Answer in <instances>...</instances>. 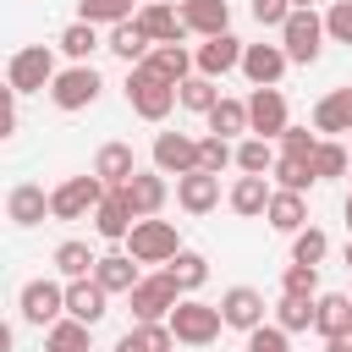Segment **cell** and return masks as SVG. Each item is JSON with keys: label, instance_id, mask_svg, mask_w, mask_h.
I'll use <instances>...</instances> for the list:
<instances>
[{"label": "cell", "instance_id": "cell-50", "mask_svg": "<svg viewBox=\"0 0 352 352\" xmlns=\"http://www.w3.org/2000/svg\"><path fill=\"white\" fill-rule=\"evenodd\" d=\"M292 11H314V0H292Z\"/></svg>", "mask_w": 352, "mask_h": 352}, {"label": "cell", "instance_id": "cell-5", "mask_svg": "<svg viewBox=\"0 0 352 352\" xmlns=\"http://www.w3.org/2000/svg\"><path fill=\"white\" fill-rule=\"evenodd\" d=\"M55 77H60V72H55L50 44H28V50H16L11 66H6V88H11V94H38V88H50Z\"/></svg>", "mask_w": 352, "mask_h": 352}, {"label": "cell", "instance_id": "cell-20", "mask_svg": "<svg viewBox=\"0 0 352 352\" xmlns=\"http://www.w3.org/2000/svg\"><path fill=\"white\" fill-rule=\"evenodd\" d=\"M176 204H182L187 214H209V209L220 204V176H209V170L176 176Z\"/></svg>", "mask_w": 352, "mask_h": 352}, {"label": "cell", "instance_id": "cell-46", "mask_svg": "<svg viewBox=\"0 0 352 352\" xmlns=\"http://www.w3.org/2000/svg\"><path fill=\"white\" fill-rule=\"evenodd\" d=\"M324 33H330L336 44H352V0H336V6L324 11Z\"/></svg>", "mask_w": 352, "mask_h": 352}, {"label": "cell", "instance_id": "cell-48", "mask_svg": "<svg viewBox=\"0 0 352 352\" xmlns=\"http://www.w3.org/2000/svg\"><path fill=\"white\" fill-rule=\"evenodd\" d=\"M292 16V0H253V22L258 28H286Z\"/></svg>", "mask_w": 352, "mask_h": 352}, {"label": "cell", "instance_id": "cell-32", "mask_svg": "<svg viewBox=\"0 0 352 352\" xmlns=\"http://www.w3.org/2000/svg\"><path fill=\"white\" fill-rule=\"evenodd\" d=\"M314 314H319V297H286L280 292V302H275V324L292 336V330H314Z\"/></svg>", "mask_w": 352, "mask_h": 352}, {"label": "cell", "instance_id": "cell-3", "mask_svg": "<svg viewBox=\"0 0 352 352\" xmlns=\"http://www.w3.org/2000/svg\"><path fill=\"white\" fill-rule=\"evenodd\" d=\"M126 104H132L143 121H165L170 104H182V99H176V82H165V77L148 72V66H132V72H126Z\"/></svg>", "mask_w": 352, "mask_h": 352}, {"label": "cell", "instance_id": "cell-2", "mask_svg": "<svg viewBox=\"0 0 352 352\" xmlns=\"http://www.w3.org/2000/svg\"><path fill=\"white\" fill-rule=\"evenodd\" d=\"M170 336L176 341H187V346H209L220 330H226V314H220V302H198V297H182L176 308H170Z\"/></svg>", "mask_w": 352, "mask_h": 352}, {"label": "cell", "instance_id": "cell-9", "mask_svg": "<svg viewBox=\"0 0 352 352\" xmlns=\"http://www.w3.org/2000/svg\"><path fill=\"white\" fill-rule=\"evenodd\" d=\"M16 302H22V319H28V324L50 330V324L66 314V286H55V280H28Z\"/></svg>", "mask_w": 352, "mask_h": 352}, {"label": "cell", "instance_id": "cell-44", "mask_svg": "<svg viewBox=\"0 0 352 352\" xmlns=\"http://www.w3.org/2000/svg\"><path fill=\"white\" fill-rule=\"evenodd\" d=\"M280 292H286V297H319V270H314V264H286Z\"/></svg>", "mask_w": 352, "mask_h": 352}, {"label": "cell", "instance_id": "cell-14", "mask_svg": "<svg viewBox=\"0 0 352 352\" xmlns=\"http://www.w3.org/2000/svg\"><path fill=\"white\" fill-rule=\"evenodd\" d=\"M248 121H253V138H280L292 121H286V99L280 88H253L248 99Z\"/></svg>", "mask_w": 352, "mask_h": 352}, {"label": "cell", "instance_id": "cell-17", "mask_svg": "<svg viewBox=\"0 0 352 352\" xmlns=\"http://www.w3.org/2000/svg\"><path fill=\"white\" fill-rule=\"evenodd\" d=\"M182 22L198 38H220V33H231V6L226 0H182Z\"/></svg>", "mask_w": 352, "mask_h": 352}, {"label": "cell", "instance_id": "cell-27", "mask_svg": "<svg viewBox=\"0 0 352 352\" xmlns=\"http://www.w3.org/2000/svg\"><path fill=\"white\" fill-rule=\"evenodd\" d=\"M314 126L319 132H352V88H336L314 104Z\"/></svg>", "mask_w": 352, "mask_h": 352}, {"label": "cell", "instance_id": "cell-51", "mask_svg": "<svg viewBox=\"0 0 352 352\" xmlns=\"http://www.w3.org/2000/svg\"><path fill=\"white\" fill-rule=\"evenodd\" d=\"M346 231H352V198H346Z\"/></svg>", "mask_w": 352, "mask_h": 352}, {"label": "cell", "instance_id": "cell-38", "mask_svg": "<svg viewBox=\"0 0 352 352\" xmlns=\"http://www.w3.org/2000/svg\"><path fill=\"white\" fill-rule=\"evenodd\" d=\"M94 253H88V242H60L55 248V270L66 275V280H82V275H94Z\"/></svg>", "mask_w": 352, "mask_h": 352}, {"label": "cell", "instance_id": "cell-16", "mask_svg": "<svg viewBox=\"0 0 352 352\" xmlns=\"http://www.w3.org/2000/svg\"><path fill=\"white\" fill-rule=\"evenodd\" d=\"M104 302H110V292H104L94 275H82V280H66V319L99 324V319H104Z\"/></svg>", "mask_w": 352, "mask_h": 352}, {"label": "cell", "instance_id": "cell-45", "mask_svg": "<svg viewBox=\"0 0 352 352\" xmlns=\"http://www.w3.org/2000/svg\"><path fill=\"white\" fill-rule=\"evenodd\" d=\"M280 148H286L292 160H308V165H314V148H319V138H314L308 126H286V132H280Z\"/></svg>", "mask_w": 352, "mask_h": 352}, {"label": "cell", "instance_id": "cell-37", "mask_svg": "<svg viewBox=\"0 0 352 352\" xmlns=\"http://www.w3.org/2000/svg\"><path fill=\"white\" fill-rule=\"evenodd\" d=\"M270 176L280 182V192H308V187L319 182V176H314V165H308V160H292V154H280Z\"/></svg>", "mask_w": 352, "mask_h": 352}, {"label": "cell", "instance_id": "cell-4", "mask_svg": "<svg viewBox=\"0 0 352 352\" xmlns=\"http://www.w3.org/2000/svg\"><path fill=\"white\" fill-rule=\"evenodd\" d=\"M104 198H110V187H104L94 170H88V176H66V182L50 192V214H55V220H82V214H94Z\"/></svg>", "mask_w": 352, "mask_h": 352}, {"label": "cell", "instance_id": "cell-29", "mask_svg": "<svg viewBox=\"0 0 352 352\" xmlns=\"http://www.w3.org/2000/svg\"><path fill=\"white\" fill-rule=\"evenodd\" d=\"M264 220H270L275 231H286V236H297V231L308 226V209H302V192H275V198H270V209H264Z\"/></svg>", "mask_w": 352, "mask_h": 352}, {"label": "cell", "instance_id": "cell-15", "mask_svg": "<svg viewBox=\"0 0 352 352\" xmlns=\"http://www.w3.org/2000/svg\"><path fill=\"white\" fill-rule=\"evenodd\" d=\"M220 314H226V330L253 336V330L264 324V297H258L253 286H231V292L220 297Z\"/></svg>", "mask_w": 352, "mask_h": 352}, {"label": "cell", "instance_id": "cell-21", "mask_svg": "<svg viewBox=\"0 0 352 352\" xmlns=\"http://www.w3.org/2000/svg\"><path fill=\"white\" fill-rule=\"evenodd\" d=\"M104 50H116L126 66H143V60L154 55V38H148L143 22L132 16V22H116V28H110V44H104Z\"/></svg>", "mask_w": 352, "mask_h": 352}, {"label": "cell", "instance_id": "cell-7", "mask_svg": "<svg viewBox=\"0 0 352 352\" xmlns=\"http://www.w3.org/2000/svg\"><path fill=\"white\" fill-rule=\"evenodd\" d=\"M126 253H132L138 264H170V258L182 253V236H176L170 220H138L132 236H126Z\"/></svg>", "mask_w": 352, "mask_h": 352}, {"label": "cell", "instance_id": "cell-42", "mask_svg": "<svg viewBox=\"0 0 352 352\" xmlns=\"http://www.w3.org/2000/svg\"><path fill=\"white\" fill-rule=\"evenodd\" d=\"M226 165H236V148H231L226 138H204V143H198V170H209V176H220Z\"/></svg>", "mask_w": 352, "mask_h": 352}, {"label": "cell", "instance_id": "cell-41", "mask_svg": "<svg viewBox=\"0 0 352 352\" xmlns=\"http://www.w3.org/2000/svg\"><path fill=\"white\" fill-rule=\"evenodd\" d=\"M60 50H66L77 66H88V55L99 50V33H94V22H72V28L60 33Z\"/></svg>", "mask_w": 352, "mask_h": 352}, {"label": "cell", "instance_id": "cell-13", "mask_svg": "<svg viewBox=\"0 0 352 352\" xmlns=\"http://www.w3.org/2000/svg\"><path fill=\"white\" fill-rule=\"evenodd\" d=\"M286 66H292V55H286L280 44H248V50H242V77H248L253 88H275Z\"/></svg>", "mask_w": 352, "mask_h": 352}, {"label": "cell", "instance_id": "cell-30", "mask_svg": "<svg viewBox=\"0 0 352 352\" xmlns=\"http://www.w3.org/2000/svg\"><path fill=\"white\" fill-rule=\"evenodd\" d=\"M176 346V336H170V324H132L110 352H170Z\"/></svg>", "mask_w": 352, "mask_h": 352}, {"label": "cell", "instance_id": "cell-18", "mask_svg": "<svg viewBox=\"0 0 352 352\" xmlns=\"http://www.w3.org/2000/svg\"><path fill=\"white\" fill-rule=\"evenodd\" d=\"M138 22H143V33H148L154 44H182V38H187L182 11H176V6H165V0H148V6L138 11Z\"/></svg>", "mask_w": 352, "mask_h": 352}, {"label": "cell", "instance_id": "cell-11", "mask_svg": "<svg viewBox=\"0 0 352 352\" xmlns=\"http://www.w3.org/2000/svg\"><path fill=\"white\" fill-rule=\"evenodd\" d=\"M154 170H165V176H192V170H198V138H187V132H160V138H154Z\"/></svg>", "mask_w": 352, "mask_h": 352}, {"label": "cell", "instance_id": "cell-36", "mask_svg": "<svg viewBox=\"0 0 352 352\" xmlns=\"http://www.w3.org/2000/svg\"><path fill=\"white\" fill-rule=\"evenodd\" d=\"M236 170H242V176H270V170H275L270 138H242V143H236Z\"/></svg>", "mask_w": 352, "mask_h": 352}, {"label": "cell", "instance_id": "cell-34", "mask_svg": "<svg viewBox=\"0 0 352 352\" xmlns=\"http://www.w3.org/2000/svg\"><path fill=\"white\" fill-rule=\"evenodd\" d=\"M165 275H170V280H176L182 292H198V286L209 280V258H204V253H187V248H182V253H176V258L165 264Z\"/></svg>", "mask_w": 352, "mask_h": 352}, {"label": "cell", "instance_id": "cell-24", "mask_svg": "<svg viewBox=\"0 0 352 352\" xmlns=\"http://www.w3.org/2000/svg\"><path fill=\"white\" fill-rule=\"evenodd\" d=\"M143 66H148V72H160L165 82H176V88H182V82L192 77V66H198V60H192V50H187V44H154V55H148Z\"/></svg>", "mask_w": 352, "mask_h": 352}, {"label": "cell", "instance_id": "cell-12", "mask_svg": "<svg viewBox=\"0 0 352 352\" xmlns=\"http://www.w3.org/2000/svg\"><path fill=\"white\" fill-rule=\"evenodd\" d=\"M116 192L126 198V209H132L138 220H154V214L165 209V192H170V187H165V170H138V176H132L126 187H116Z\"/></svg>", "mask_w": 352, "mask_h": 352}, {"label": "cell", "instance_id": "cell-25", "mask_svg": "<svg viewBox=\"0 0 352 352\" xmlns=\"http://www.w3.org/2000/svg\"><path fill=\"white\" fill-rule=\"evenodd\" d=\"M6 214H11V226H38V220L50 214V198H44V187H38V182H22V187H11V198H6Z\"/></svg>", "mask_w": 352, "mask_h": 352}, {"label": "cell", "instance_id": "cell-55", "mask_svg": "<svg viewBox=\"0 0 352 352\" xmlns=\"http://www.w3.org/2000/svg\"><path fill=\"white\" fill-rule=\"evenodd\" d=\"M346 176H352V170H346Z\"/></svg>", "mask_w": 352, "mask_h": 352}, {"label": "cell", "instance_id": "cell-47", "mask_svg": "<svg viewBox=\"0 0 352 352\" xmlns=\"http://www.w3.org/2000/svg\"><path fill=\"white\" fill-rule=\"evenodd\" d=\"M248 352H292V341H286L280 324H258V330L248 336Z\"/></svg>", "mask_w": 352, "mask_h": 352}, {"label": "cell", "instance_id": "cell-19", "mask_svg": "<svg viewBox=\"0 0 352 352\" xmlns=\"http://www.w3.org/2000/svg\"><path fill=\"white\" fill-rule=\"evenodd\" d=\"M94 176L116 192V187H126L132 176H138V160H132V143H104L99 154H94Z\"/></svg>", "mask_w": 352, "mask_h": 352}, {"label": "cell", "instance_id": "cell-22", "mask_svg": "<svg viewBox=\"0 0 352 352\" xmlns=\"http://www.w3.org/2000/svg\"><path fill=\"white\" fill-rule=\"evenodd\" d=\"M94 280H99V286H104L110 297H116V292L126 297V292H132V286H138L143 275H138V258H132V253H104V258L94 264Z\"/></svg>", "mask_w": 352, "mask_h": 352}, {"label": "cell", "instance_id": "cell-39", "mask_svg": "<svg viewBox=\"0 0 352 352\" xmlns=\"http://www.w3.org/2000/svg\"><path fill=\"white\" fill-rule=\"evenodd\" d=\"M77 22H104V28H116V22H132V0H82L77 6Z\"/></svg>", "mask_w": 352, "mask_h": 352}, {"label": "cell", "instance_id": "cell-26", "mask_svg": "<svg viewBox=\"0 0 352 352\" xmlns=\"http://www.w3.org/2000/svg\"><path fill=\"white\" fill-rule=\"evenodd\" d=\"M132 226H138V214L126 209V198H121V192H110V198L94 209V231H99L104 242H121V236H132Z\"/></svg>", "mask_w": 352, "mask_h": 352}, {"label": "cell", "instance_id": "cell-49", "mask_svg": "<svg viewBox=\"0 0 352 352\" xmlns=\"http://www.w3.org/2000/svg\"><path fill=\"white\" fill-rule=\"evenodd\" d=\"M324 352H352V336H336V341H324Z\"/></svg>", "mask_w": 352, "mask_h": 352}, {"label": "cell", "instance_id": "cell-54", "mask_svg": "<svg viewBox=\"0 0 352 352\" xmlns=\"http://www.w3.org/2000/svg\"><path fill=\"white\" fill-rule=\"evenodd\" d=\"M346 297H352V292H346Z\"/></svg>", "mask_w": 352, "mask_h": 352}, {"label": "cell", "instance_id": "cell-23", "mask_svg": "<svg viewBox=\"0 0 352 352\" xmlns=\"http://www.w3.org/2000/svg\"><path fill=\"white\" fill-rule=\"evenodd\" d=\"M314 330H319L324 341L352 336V297H346V292H324V297H319V314H314Z\"/></svg>", "mask_w": 352, "mask_h": 352}, {"label": "cell", "instance_id": "cell-33", "mask_svg": "<svg viewBox=\"0 0 352 352\" xmlns=\"http://www.w3.org/2000/svg\"><path fill=\"white\" fill-rule=\"evenodd\" d=\"M88 330L94 324H82V319H55L44 330V352H88Z\"/></svg>", "mask_w": 352, "mask_h": 352}, {"label": "cell", "instance_id": "cell-52", "mask_svg": "<svg viewBox=\"0 0 352 352\" xmlns=\"http://www.w3.org/2000/svg\"><path fill=\"white\" fill-rule=\"evenodd\" d=\"M346 270H352V242H346Z\"/></svg>", "mask_w": 352, "mask_h": 352}, {"label": "cell", "instance_id": "cell-35", "mask_svg": "<svg viewBox=\"0 0 352 352\" xmlns=\"http://www.w3.org/2000/svg\"><path fill=\"white\" fill-rule=\"evenodd\" d=\"M176 99H182V110H198V116H209L214 104H220V88H214V77H187L182 88H176Z\"/></svg>", "mask_w": 352, "mask_h": 352}, {"label": "cell", "instance_id": "cell-40", "mask_svg": "<svg viewBox=\"0 0 352 352\" xmlns=\"http://www.w3.org/2000/svg\"><path fill=\"white\" fill-rule=\"evenodd\" d=\"M324 253H330V236H324L319 226H302V231L292 236V264H314V270H319Z\"/></svg>", "mask_w": 352, "mask_h": 352}, {"label": "cell", "instance_id": "cell-43", "mask_svg": "<svg viewBox=\"0 0 352 352\" xmlns=\"http://www.w3.org/2000/svg\"><path fill=\"white\" fill-rule=\"evenodd\" d=\"M346 170H352V160H346V148H341V143H319V148H314V176H319V182L346 176Z\"/></svg>", "mask_w": 352, "mask_h": 352}, {"label": "cell", "instance_id": "cell-31", "mask_svg": "<svg viewBox=\"0 0 352 352\" xmlns=\"http://www.w3.org/2000/svg\"><path fill=\"white\" fill-rule=\"evenodd\" d=\"M270 198H275V192H270V182H264V176H236V187H231V209H236V214H248V220H253V214H264V209H270Z\"/></svg>", "mask_w": 352, "mask_h": 352}, {"label": "cell", "instance_id": "cell-53", "mask_svg": "<svg viewBox=\"0 0 352 352\" xmlns=\"http://www.w3.org/2000/svg\"><path fill=\"white\" fill-rule=\"evenodd\" d=\"M143 6H148V0H143Z\"/></svg>", "mask_w": 352, "mask_h": 352}, {"label": "cell", "instance_id": "cell-28", "mask_svg": "<svg viewBox=\"0 0 352 352\" xmlns=\"http://www.w3.org/2000/svg\"><path fill=\"white\" fill-rule=\"evenodd\" d=\"M236 132H253V121H248V99H220L214 110H209V138H236Z\"/></svg>", "mask_w": 352, "mask_h": 352}, {"label": "cell", "instance_id": "cell-6", "mask_svg": "<svg viewBox=\"0 0 352 352\" xmlns=\"http://www.w3.org/2000/svg\"><path fill=\"white\" fill-rule=\"evenodd\" d=\"M324 16L319 11H292L286 16V28H280V50L297 60V66H314L319 60V50H324Z\"/></svg>", "mask_w": 352, "mask_h": 352}, {"label": "cell", "instance_id": "cell-1", "mask_svg": "<svg viewBox=\"0 0 352 352\" xmlns=\"http://www.w3.org/2000/svg\"><path fill=\"white\" fill-rule=\"evenodd\" d=\"M182 302V286L160 270V275H143L132 292H126V308H132V324H165L170 308Z\"/></svg>", "mask_w": 352, "mask_h": 352}, {"label": "cell", "instance_id": "cell-8", "mask_svg": "<svg viewBox=\"0 0 352 352\" xmlns=\"http://www.w3.org/2000/svg\"><path fill=\"white\" fill-rule=\"evenodd\" d=\"M99 88H104V82H99L94 66H66V72L50 82V99H55L60 110H88V104L99 99Z\"/></svg>", "mask_w": 352, "mask_h": 352}, {"label": "cell", "instance_id": "cell-10", "mask_svg": "<svg viewBox=\"0 0 352 352\" xmlns=\"http://www.w3.org/2000/svg\"><path fill=\"white\" fill-rule=\"evenodd\" d=\"M242 38L236 33H220V38H204L198 50H192V60H198V77H226V72H242Z\"/></svg>", "mask_w": 352, "mask_h": 352}]
</instances>
